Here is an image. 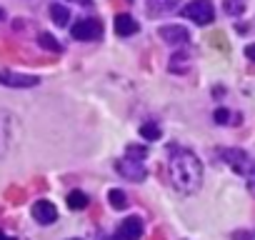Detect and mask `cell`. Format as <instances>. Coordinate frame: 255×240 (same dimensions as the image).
Returning a JSON list of instances; mask_svg holds the SVG:
<instances>
[{
    "label": "cell",
    "mask_w": 255,
    "mask_h": 240,
    "mask_svg": "<svg viewBox=\"0 0 255 240\" xmlns=\"http://www.w3.org/2000/svg\"><path fill=\"white\" fill-rule=\"evenodd\" d=\"M168 178H170V185L180 195L198 193V188L203 183V165H200L198 155L190 153L188 148L170 145L168 148Z\"/></svg>",
    "instance_id": "cell-1"
},
{
    "label": "cell",
    "mask_w": 255,
    "mask_h": 240,
    "mask_svg": "<svg viewBox=\"0 0 255 240\" xmlns=\"http://www.w3.org/2000/svg\"><path fill=\"white\" fill-rule=\"evenodd\" d=\"M145 158H148V150L143 145H130L125 150V155L115 163L118 173L128 180H143L145 178Z\"/></svg>",
    "instance_id": "cell-2"
},
{
    "label": "cell",
    "mask_w": 255,
    "mask_h": 240,
    "mask_svg": "<svg viewBox=\"0 0 255 240\" xmlns=\"http://www.w3.org/2000/svg\"><path fill=\"white\" fill-rule=\"evenodd\" d=\"M220 160H223L225 165H230L238 175H243V178L248 180L250 193L255 195V158H250L245 150L225 148V150H220Z\"/></svg>",
    "instance_id": "cell-3"
},
{
    "label": "cell",
    "mask_w": 255,
    "mask_h": 240,
    "mask_svg": "<svg viewBox=\"0 0 255 240\" xmlns=\"http://www.w3.org/2000/svg\"><path fill=\"white\" fill-rule=\"evenodd\" d=\"M183 15L198 25H210L213 18H215V10H213V3L210 0H193L190 5L183 8Z\"/></svg>",
    "instance_id": "cell-4"
},
{
    "label": "cell",
    "mask_w": 255,
    "mask_h": 240,
    "mask_svg": "<svg viewBox=\"0 0 255 240\" xmlns=\"http://www.w3.org/2000/svg\"><path fill=\"white\" fill-rule=\"evenodd\" d=\"M100 33H103V23L98 20V18H83V20H78L73 28H70V35L75 38V40H95V38H100Z\"/></svg>",
    "instance_id": "cell-5"
},
{
    "label": "cell",
    "mask_w": 255,
    "mask_h": 240,
    "mask_svg": "<svg viewBox=\"0 0 255 240\" xmlns=\"http://www.w3.org/2000/svg\"><path fill=\"white\" fill-rule=\"evenodd\" d=\"M140 235H143V220L138 215L125 218L115 230V240H140Z\"/></svg>",
    "instance_id": "cell-6"
},
{
    "label": "cell",
    "mask_w": 255,
    "mask_h": 240,
    "mask_svg": "<svg viewBox=\"0 0 255 240\" xmlns=\"http://www.w3.org/2000/svg\"><path fill=\"white\" fill-rule=\"evenodd\" d=\"M158 35H160V40H165L168 45H185V43L190 40V35H188V30H185L183 25H163V28L158 30Z\"/></svg>",
    "instance_id": "cell-7"
},
{
    "label": "cell",
    "mask_w": 255,
    "mask_h": 240,
    "mask_svg": "<svg viewBox=\"0 0 255 240\" xmlns=\"http://www.w3.org/2000/svg\"><path fill=\"white\" fill-rule=\"evenodd\" d=\"M40 80L35 75H18L10 70H0V85H10V88H33Z\"/></svg>",
    "instance_id": "cell-8"
},
{
    "label": "cell",
    "mask_w": 255,
    "mask_h": 240,
    "mask_svg": "<svg viewBox=\"0 0 255 240\" xmlns=\"http://www.w3.org/2000/svg\"><path fill=\"white\" fill-rule=\"evenodd\" d=\"M33 218L40 223V225H50L58 220V208L50 203V200H38L33 205Z\"/></svg>",
    "instance_id": "cell-9"
},
{
    "label": "cell",
    "mask_w": 255,
    "mask_h": 240,
    "mask_svg": "<svg viewBox=\"0 0 255 240\" xmlns=\"http://www.w3.org/2000/svg\"><path fill=\"white\" fill-rule=\"evenodd\" d=\"M180 5V0H145V8L150 15H168L175 13Z\"/></svg>",
    "instance_id": "cell-10"
},
{
    "label": "cell",
    "mask_w": 255,
    "mask_h": 240,
    "mask_svg": "<svg viewBox=\"0 0 255 240\" xmlns=\"http://www.w3.org/2000/svg\"><path fill=\"white\" fill-rule=\"evenodd\" d=\"M115 33L118 35H133V33H138V20L133 18V15H128V13H120V15H115Z\"/></svg>",
    "instance_id": "cell-11"
},
{
    "label": "cell",
    "mask_w": 255,
    "mask_h": 240,
    "mask_svg": "<svg viewBox=\"0 0 255 240\" xmlns=\"http://www.w3.org/2000/svg\"><path fill=\"white\" fill-rule=\"evenodd\" d=\"M50 18H53V23L55 25H68V20H70V13H68V8L65 5H60V3H53L50 5Z\"/></svg>",
    "instance_id": "cell-12"
},
{
    "label": "cell",
    "mask_w": 255,
    "mask_h": 240,
    "mask_svg": "<svg viewBox=\"0 0 255 240\" xmlns=\"http://www.w3.org/2000/svg\"><path fill=\"white\" fill-rule=\"evenodd\" d=\"M68 208H73V210H83V208H88V195L80 193V190H73V193L68 195Z\"/></svg>",
    "instance_id": "cell-13"
},
{
    "label": "cell",
    "mask_w": 255,
    "mask_h": 240,
    "mask_svg": "<svg viewBox=\"0 0 255 240\" xmlns=\"http://www.w3.org/2000/svg\"><path fill=\"white\" fill-rule=\"evenodd\" d=\"M108 200H110V205H113L115 210H125V208H128V195H125L123 190H110V193H108Z\"/></svg>",
    "instance_id": "cell-14"
},
{
    "label": "cell",
    "mask_w": 255,
    "mask_h": 240,
    "mask_svg": "<svg viewBox=\"0 0 255 240\" xmlns=\"http://www.w3.org/2000/svg\"><path fill=\"white\" fill-rule=\"evenodd\" d=\"M223 10L228 13V15H243V10H245V0H223Z\"/></svg>",
    "instance_id": "cell-15"
},
{
    "label": "cell",
    "mask_w": 255,
    "mask_h": 240,
    "mask_svg": "<svg viewBox=\"0 0 255 240\" xmlns=\"http://www.w3.org/2000/svg\"><path fill=\"white\" fill-rule=\"evenodd\" d=\"M8 120L5 115H0V155L8 150Z\"/></svg>",
    "instance_id": "cell-16"
},
{
    "label": "cell",
    "mask_w": 255,
    "mask_h": 240,
    "mask_svg": "<svg viewBox=\"0 0 255 240\" xmlns=\"http://www.w3.org/2000/svg\"><path fill=\"white\" fill-rule=\"evenodd\" d=\"M140 135H143L145 140H158V138H160L158 123H145V125H140Z\"/></svg>",
    "instance_id": "cell-17"
},
{
    "label": "cell",
    "mask_w": 255,
    "mask_h": 240,
    "mask_svg": "<svg viewBox=\"0 0 255 240\" xmlns=\"http://www.w3.org/2000/svg\"><path fill=\"white\" fill-rule=\"evenodd\" d=\"M38 43L45 48V50H53V53H60V43L53 38V35H48V33H43L40 38H38Z\"/></svg>",
    "instance_id": "cell-18"
},
{
    "label": "cell",
    "mask_w": 255,
    "mask_h": 240,
    "mask_svg": "<svg viewBox=\"0 0 255 240\" xmlns=\"http://www.w3.org/2000/svg\"><path fill=\"white\" fill-rule=\"evenodd\" d=\"M228 118H230V113L225 108H218L215 110V123H228Z\"/></svg>",
    "instance_id": "cell-19"
},
{
    "label": "cell",
    "mask_w": 255,
    "mask_h": 240,
    "mask_svg": "<svg viewBox=\"0 0 255 240\" xmlns=\"http://www.w3.org/2000/svg\"><path fill=\"white\" fill-rule=\"evenodd\" d=\"M245 55H248V60H253V63H255V43L245 48Z\"/></svg>",
    "instance_id": "cell-20"
},
{
    "label": "cell",
    "mask_w": 255,
    "mask_h": 240,
    "mask_svg": "<svg viewBox=\"0 0 255 240\" xmlns=\"http://www.w3.org/2000/svg\"><path fill=\"white\" fill-rule=\"evenodd\" d=\"M73 3H83V5H90V0H73Z\"/></svg>",
    "instance_id": "cell-21"
},
{
    "label": "cell",
    "mask_w": 255,
    "mask_h": 240,
    "mask_svg": "<svg viewBox=\"0 0 255 240\" xmlns=\"http://www.w3.org/2000/svg\"><path fill=\"white\" fill-rule=\"evenodd\" d=\"M0 240H10V238H8V235H3V233H0Z\"/></svg>",
    "instance_id": "cell-22"
},
{
    "label": "cell",
    "mask_w": 255,
    "mask_h": 240,
    "mask_svg": "<svg viewBox=\"0 0 255 240\" xmlns=\"http://www.w3.org/2000/svg\"><path fill=\"white\" fill-rule=\"evenodd\" d=\"M3 15H5V13H3V10H0V20H3Z\"/></svg>",
    "instance_id": "cell-23"
},
{
    "label": "cell",
    "mask_w": 255,
    "mask_h": 240,
    "mask_svg": "<svg viewBox=\"0 0 255 240\" xmlns=\"http://www.w3.org/2000/svg\"><path fill=\"white\" fill-rule=\"evenodd\" d=\"M253 240H255V233H253Z\"/></svg>",
    "instance_id": "cell-24"
},
{
    "label": "cell",
    "mask_w": 255,
    "mask_h": 240,
    "mask_svg": "<svg viewBox=\"0 0 255 240\" xmlns=\"http://www.w3.org/2000/svg\"><path fill=\"white\" fill-rule=\"evenodd\" d=\"M75 240H78V238H75Z\"/></svg>",
    "instance_id": "cell-25"
}]
</instances>
